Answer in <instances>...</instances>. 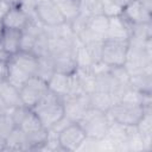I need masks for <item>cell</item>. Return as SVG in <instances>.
<instances>
[{
    "instance_id": "83f0119b",
    "label": "cell",
    "mask_w": 152,
    "mask_h": 152,
    "mask_svg": "<svg viewBox=\"0 0 152 152\" xmlns=\"http://www.w3.org/2000/svg\"><path fill=\"white\" fill-rule=\"evenodd\" d=\"M15 127L17 126L12 119L10 109L1 110L0 112V137L6 139Z\"/></svg>"
},
{
    "instance_id": "f546056e",
    "label": "cell",
    "mask_w": 152,
    "mask_h": 152,
    "mask_svg": "<svg viewBox=\"0 0 152 152\" xmlns=\"http://www.w3.org/2000/svg\"><path fill=\"white\" fill-rule=\"evenodd\" d=\"M87 50L89 51L91 58L94 59V62H101V55H102V45H103V40H95V42H90L88 44H83Z\"/></svg>"
},
{
    "instance_id": "4dcf8cb0",
    "label": "cell",
    "mask_w": 152,
    "mask_h": 152,
    "mask_svg": "<svg viewBox=\"0 0 152 152\" xmlns=\"http://www.w3.org/2000/svg\"><path fill=\"white\" fill-rule=\"evenodd\" d=\"M102 1V12L107 17H114L121 13V7H119L112 0H101Z\"/></svg>"
},
{
    "instance_id": "4316f807",
    "label": "cell",
    "mask_w": 152,
    "mask_h": 152,
    "mask_svg": "<svg viewBox=\"0 0 152 152\" xmlns=\"http://www.w3.org/2000/svg\"><path fill=\"white\" fill-rule=\"evenodd\" d=\"M18 127L21 131H24L25 133H31V132L43 128V125H42L40 120L38 119V116L36 115V113L32 109H30Z\"/></svg>"
},
{
    "instance_id": "7c38bea8",
    "label": "cell",
    "mask_w": 152,
    "mask_h": 152,
    "mask_svg": "<svg viewBox=\"0 0 152 152\" xmlns=\"http://www.w3.org/2000/svg\"><path fill=\"white\" fill-rule=\"evenodd\" d=\"M63 106H64V116L68 118L70 121H76V122H78L87 113V110L90 108L87 94L63 97Z\"/></svg>"
},
{
    "instance_id": "d590c367",
    "label": "cell",
    "mask_w": 152,
    "mask_h": 152,
    "mask_svg": "<svg viewBox=\"0 0 152 152\" xmlns=\"http://www.w3.org/2000/svg\"><path fill=\"white\" fill-rule=\"evenodd\" d=\"M0 151H6V139L0 137Z\"/></svg>"
},
{
    "instance_id": "277c9868",
    "label": "cell",
    "mask_w": 152,
    "mask_h": 152,
    "mask_svg": "<svg viewBox=\"0 0 152 152\" xmlns=\"http://www.w3.org/2000/svg\"><path fill=\"white\" fill-rule=\"evenodd\" d=\"M150 108L151 107H146L142 103L119 100L109 108L107 114L112 121L125 126H137L145 112Z\"/></svg>"
},
{
    "instance_id": "5bb4252c",
    "label": "cell",
    "mask_w": 152,
    "mask_h": 152,
    "mask_svg": "<svg viewBox=\"0 0 152 152\" xmlns=\"http://www.w3.org/2000/svg\"><path fill=\"white\" fill-rule=\"evenodd\" d=\"M21 31L6 28L1 26L0 31V51L8 58L10 56L20 51Z\"/></svg>"
},
{
    "instance_id": "603a6c76",
    "label": "cell",
    "mask_w": 152,
    "mask_h": 152,
    "mask_svg": "<svg viewBox=\"0 0 152 152\" xmlns=\"http://www.w3.org/2000/svg\"><path fill=\"white\" fill-rule=\"evenodd\" d=\"M52 1L57 5L64 19L68 23L75 19L81 13L80 0H52Z\"/></svg>"
},
{
    "instance_id": "f1b7e54d",
    "label": "cell",
    "mask_w": 152,
    "mask_h": 152,
    "mask_svg": "<svg viewBox=\"0 0 152 152\" xmlns=\"http://www.w3.org/2000/svg\"><path fill=\"white\" fill-rule=\"evenodd\" d=\"M81 12L88 17L95 14H102V1L101 0H80Z\"/></svg>"
},
{
    "instance_id": "ba28073f",
    "label": "cell",
    "mask_w": 152,
    "mask_h": 152,
    "mask_svg": "<svg viewBox=\"0 0 152 152\" xmlns=\"http://www.w3.org/2000/svg\"><path fill=\"white\" fill-rule=\"evenodd\" d=\"M120 14L131 25L151 23L152 0H132L121 8Z\"/></svg>"
},
{
    "instance_id": "e575fe53",
    "label": "cell",
    "mask_w": 152,
    "mask_h": 152,
    "mask_svg": "<svg viewBox=\"0 0 152 152\" xmlns=\"http://www.w3.org/2000/svg\"><path fill=\"white\" fill-rule=\"evenodd\" d=\"M112 1H113V2H115L119 7H121V8H122L125 5H127V4H128L129 1H132V0H112Z\"/></svg>"
},
{
    "instance_id": "8fae6325",
    "label": "cell",
    "mask_w": 152,
    "mask_h": 152,
    "mask_svg": "<svg viewBox=\"0 0 152 152\" xmlns=\"http://www.w3.org/2000/svg\"><path fill=\"white\" fill-rule=\"evenodd\" d=\"M33 19L34 15L27 12L21 6H11L2 15L0 20V25L6 28L24 31Z\"/></svg>"
},
{
    "instance_id": "836d02e7",
    "label": "cell",
    "mask_w": 152,
    "mask_h": 152,
    "mask_svg": "<svg viewBox=\"0 0 152 152\" xmlns=\"http://www.w3.org/2000/svg\"><path fill=\"white\" fill-rule=\"evenodd\" d=\"M7 8H8V6H7L4 1L0 0V20H1V18H2V15L5 14V12L7 11Z\"/></svg>"
},
{
    "instance_id": "44dd1931",
    "label": "cell",
    "mask_w": 152,
    "mask_h": 152,
    "mask_svg": "<svg viewBox=\"0 0 152 152\" xmlns=\"http://www.w3.org/2000/svg\"><path fill=\"white\" fill-rule=\"evenodd\" d=\"M87 27L96 37H99L101 39H106L107 28H108V17L104 15L103 13L91 15V17H89Z\"/></svg>"
},
{
    "instance_id": "52a82bcc",
    "label": "cell",
    "mask_w": 152,
    "mask_h": 152,
    "mask_svg": "<svg viewBox=\"0 0 152 152\" xmlns=\"http://www.w3.org/2000/svg\"><path fill=\"white\" fill-rule=\"evenodd\" d=\"M128 51V40L104 39L102 45L101 62L108 68L120 66L125 64Z\"/></svg>"
},
{
    "instance_id": "7402d4cb",
    "label": "cell",
    "mask_w": 152,
    "mask_h": 152,
    "mask_svg": "<svg viewBox=\"0 0 152 152\" xmlns=\"http://www.w3.org/2000/svg\"><path fill=\"white\" fill-rule=\"evenodd\" d=\"M49 138V129L40 128L31 133H26V140H27V151H37V150H44L46 141Z\"/></svg>"
},
{
    "instance_id": "ac0fdd59",
    "label": "cell",
    "mask_w": 152,
    "mask_h": 152,
    "mask_svg": "<svg viewBox=\"0 0 152 152\" xmlns=\"http://www.w3.org/2000/svg\"><path fill=\"white\" fill-rule=\"evenodd\" d=\"M88 100H89V107L90 108L96 109V110H101V112H106V113L116 102L112 94H108L104 91H99V90H95L91 94H89Z\"/></svg>"
},
{
    "instance_id": "e0dca14e",
    "label": "cell",
    "mask_w": 152,
    "mask_h": 152,
    "mask_svg": "<svg viewBox=\"0 0 152 152\" xmlns=\"http://www.w3.org/2000/svg\"><path fill=\"white\" fill-rule=\"evenodd\" d=\"M129 88L134 89L135 91L145 95L151 96L152 93V71H145L137 75L129 76Z\"/></svg>"
},
{
    "instance_id": "3957f363",
    "label": "cell",
    "mask_w": 152,
    "mask_h": 152,
    "mask_svg": "<svg viewBox=\"0 0 152 152\" xmlns=\"http://www.w3.org/2000/svg\"><path fill=\"white\" fill-rule=\"evenodd\" d=\"M42 125L46 129H51L59 120L64 118L63 99L49 90L45 96L32 108Z\"/></svg>"
},
{
    "instance_id": "4fadbf2b",
    "label": "cell",
    "mask_w": 152,
    "mask_h": 152,
    "mask_svg": "<svg viewBox=\"0 0 152 152\" xmlns=\"http://www.w3.org/2000/svg\"><path fill=\"white\" fill-rule=\"evenodd\" d=\"M132 25L121 15L108 17V28L106 39H115V40H128L131 37Z\"/></svg>"
},
{
    "instance_id": "484cf974",
    "label": "cell",
    "mask_w": 152,
    "mask_h": 152,
    "mask_svg": "<svg viewBox=\"0 0 152 152\" xmlns=\"http://www.w3.org/2000/svg\"><path fill=\"white\" fill-rule=\"evenodd\" d=\"M129 39H134V40H152V25H151V23L132 25Z\"/></svg>"
},
{
    "instance_id": "d4e9b609",
    "label": "cell",
    "mask_w": 152,
    "mask_h": 152,
    "mask_svg": "<svg viewBox=\"0 0 152 152\" xmlns=\"http://www.w3.org/2000/svg\"><path fill=\"white\" fill-rule=\"evenodd\" d=\"M55 72V66H53V62L52 58L46 55L43 57H38V65H37V70H36V76L45 80L46 82L49 81V78L53 75Z\"/></svg>"
},
{
    "instance_id": "ffe728a7",
    "label": "cell",
    "mask_w": 152,
    "mask_h": 152,
    "mask_svg": "<svg viewBox=\"0 0 152 152\" xmlns=\"http://www.w3.org/2000/svg\"><path fill=\"white\" fill-rule=\"evenodd\" d=\"M6 151H27L26 133L15 127L6 138Z\"/></svg>"
},
{
    "instance_id": "1f68e13d",
    "label": "cell",
    "mask_w": 152,
    "mask_h": 152,
    "mask_svg": "<svg viewBox=\"0 0 152 152\" xmlns=\"http://www.w3.org/2000/svg\"><path fill=\"white\" fill-rule=\"evenodd\" d=\"M39 0H20V6L23 8H25L27 12L33 14V10L36 7V5L38 4Z\"/></svg>"
},
{
    "instance_id": "cb8c5ba5",
    "label": "cell",
    "mask_w": 152,
    "mask_h": 152,
    "mask_svg": "<svg viewBox=\"0 0 152 152\" xmlns=\"http://www.w3.org/2000/svg\"><path fill=\"white\" fill-rule=\"evenodd\" d=\"M75 61L77 65V70H83V71H90L91 66L94 65V59L91 58L89 51L87 48L78 42L76 50H75Z\"/></svg>"
},
{
    "instance_id": "9c48e42d",
    "label": "cell",
    "mask_w": 152,
    "mask_h": 152,
    "mask_svg": "<svg viewBox=\"0 0 152 152\" xmlns=\"http://www.w3.org/2000/svg\"><path fill=\"white\" fill-rule=\"evenodd\" d=\"M87 138L80 122L72 121L57 133L58 144L62 151H77Z\"/></svg>"
},
{
    "instance_id": "6da1fadb",
    "label": "cell",
    "mask_w": 152,
    "mask_h": 152,
    "mask_svg": "<svg viewBox=\"0 0 152 152\" xmlns=\"http://www.w3.org/2000/svg\"><path fill=\"white\" fill-rule=\"evenodd\" d=\"M37 65H38V57L34 53L20 50L7 58L5 78L12 86L20 89V87L31 76L36 75Z\"/></svg>"
},
{
    "instance_id": "8992f818",
    "label": "cell",
    "mask_w": 152,
    "mask_h": 152,
    "mask_svg": "<svg viewBox=\"0 0 152 152\" xmlns=\"http://www.w3.org/2000/svg\"><path fill=\"white\" fill-rule=\"evenodd\" d=\"M49 91L48 82L38 76H31L19 89L21 103L32 109Z\"/></svg>"
},
{
    "instance_id": "9a60e30c",
    "label": "cell",
    "mask_w": 152,
    "mask_h": 152,
    "mask_svg": "<svg viewBox=\"0 0 152 152\" xmlns=\"http://www.w3.org/2000/svg\"><path fill=\"white\" fill-rule=\"evenodd\" d=\"M0 99L6 109H12L23 104L19 95V89L12 86L6 78H0Z\"/></svg>"
},
{
    "instance_id": "2e32d148",
    "label": "cell",
    "mask_w": 152,
    "mask_h": 152,
    "mask_svg": "<svg viewBox=\"0 0 152 152\" xmlns=\"http://www.w3.org/2000/svg\"><path fill=\"white\" fill-rule=\"evenodd\" d=\"M70 78H71V75L55 71L53 75L48 81L49 90H51L52 93H55L62 99L68 96L69 89H70Z\"/></svg>"
},
{
    "instance_id": "7a4b0ae2",
    "label": "cell",
    "mask_w": 152,
    "mask_h": 152,
    "mask_svg": "<svg viewBox=\"0 0 152 152\" xmlns=\"http://www.w3.org/2000/svg\"><path fill=\"white\" fill-rule=\"evenodd\" d=\"M124 66L129 76L145 71H151L152 68V43L151 40H128V51Z\"/></svg>"
},
{
    "instance_id": "8d00e7d4",
    "label": "cell",
    "mask_w": 152,
    "mask_h": 152,
    "mask_svg": "<svg viewBox=\"0 0 152 152\" xmlns=\"http://www.w3.org/2000/svg\"><path fill=\"white\" fill-rule=\"evenodd\" d=\"M4 109H6V108H5V106H4V103H2V101H1V99H0V112L4 110Z\"/></svg>"
},
{
    "instance_id": "5b68a950",
    "label": "cell",
    "mask_w": 152,
    "mask_h": 152,
    "mask_svg": "<svg viewBox=\"0 0 152 152\" xmlns=\"http://www.w3.org/2000/svg\"><path fill=\"white\" fill-rule=\"evenodd\" d=\"M78 122L84 129L87 137L101 140L107 135L112 120L106 112L89 108Z\"/></svg>"
},
{
    "instance_id": "d6a6232c",
    "label": "cell",
    "mask_w": 152,
    "mask_h": 152,
    "mask_svg": "<svg viewBox=\"0 0 152 152\" xmlns=\"http://www.w3.org/2000/svg\"><path fill=\"white\" fill-rule=\"evenodd\" d=\"M4 1L8 7L11 6H20V0H1Z\"/></svg>"
},
{
    "instance_id": "30bf717a",
    "label": "cell",
    "mask_w": 152,
    "mask_h": 152,
    "mask_svg": "<svg viewBox=\"0 0 152 152\" xmlns=\"http://www.w3.org/2000/svg\"><path fill=\"white\" fill-rule=\"evenodd\" d=\"M33 15L45 27L57 26L66 21L52 0H39L33 10Z\"/></svg>"
},
{
    "instance_id": "d6986e66",
    "label": "cell",
    "mask_w": 152,
    "mask_h": 152,
    "mask_svg": "<svg viewBox=\"0 0 152 152\" xmlns=\"http://www.w3.org/2000/svg\"><path fill=\"white\" fill-rule=\"evenodd\" d=\"M51 58L53 62L55 71L66 74V75H72L77 71V65H76V61H75V52L59 55V56H55Z\"/></svg>"
}]
</instances>
